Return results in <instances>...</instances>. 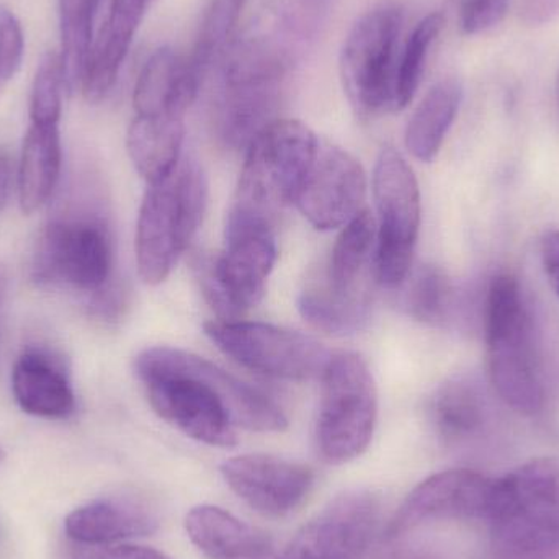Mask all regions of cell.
<instances>
[{"label": "cell", "instance_id": "1", "mask_svg": "<svg viewBox=\"0 0 559 559\" xmlns=\"http://www.w3.org/2000/svg\"><path fill=\"white\" fill-rule=\"evenodd\" d=\"M134 371L157 416L205 445L235 447L236 427L254 432L288 427V417L267 394L190 352L146 348Z\"/></svg>", "mask_w": 559, "mask_h": 559}, {"label": "cell", "instance_id": "2", "mask_svg": "<svg viewBox=\"0 0 559 559\" xmlns=\"http://www.w3.org/2000/svg\"><path fill=\"white\" fill-rule=\"evenodd\" d=\"M486 522L499 558L559 559V460H532L496 479Z\"/></svg>", "mask_w": 559, "mask_h": 559}, {"label": "cell", "instance_id": "3", "mask_svg": "<svg viewBox=\"0 0 559 559\" xmlns=\"http://www.w3.org/2000/svg\"><path fill=\"white\" fill-rule=\"evenodd\" d=\"M486 354L492 386L521 414L540 413L545 390L531 311L511 275L491 283L486 301Z\"/></svg>", "mask_w": 559, "mask_h": 559}, {"label": "cell", "instance_id": "4", "mask_svg": "<svg viewBox=\"0 0 559 559\" xmlns=\"http://www.w3.org/2000/svg\"><path fill=\"white\" fill-rule=\"evenodd\" d=\"M209 187L199 164L180 159L166 179L147 186L136 226V264L147 285L169 277L195 238L206 209Z\"/></svg>", "mask_w": 559, "mask_h": 559}, {"label": "cell", "instance_id": "5", "mask_svg": "<svg viewBox=\"0 0 559 559\" xmlns=\"http://www.w3.org/2000/svg\"><path fill=\"white\" fill-rule=\"evenodd\" d=\"M219 71L216 130L228 146L248 150L252 140L277 120L285 56L262 39L235 41L219 61Z\"/></svg>", "mask_w": 559, "mask_h": 559}, {"label": "cell", "instance_id": "6", "mask_svg": "<svg viewBox=\"0 0 559 559\" xmlns=\"http://www.w3.org/2000/svg\"><path fill=\"white\" fill-rule=\"evenodd\" d=\"M277 261L274 223L233 206L226 222L225 251L193 264L203 295L222 321H238L261 302Z\"/></svg>", "mask_w": 559, "mask_h": 559}, {"label": "cell", "instance_id": "7", "mask_svg": "<svg viewBox=\"0 0 559 559\" xmlns=\"http://www.w3.org/2000/svg\"><path fill=\"white\" fill-rule=\"evenodd\" d=\"M318 150V138L301 121H272L248 146L233 206L275 223L295 203Z\"/></svg>", "mask_w": 559, "mask_h": 559}, {"label": "cell", "instance_id": "8", "mask_svg": "<svg viewBox=\"0 0 559 559\" xmlns=\"http://www.w3.org/2000/svg\"><path fill=\"white\" fill-rule=\"evenodd\" d=\"M316 447L329 465L358 459L373 439L378 396L373 374L358 354H332L321 377Z\"/></svg>", "mask_w": 559, "mask_h": 559}, {"label": "cell", "instance_id": "9", "mask_svg": "<svg viewBox=\"0 0 559 559\" xmlns=\"http://www.w3.org/2000/svg\"><path fill=\"white\" fill-rule=\"evenodd\" d=\"M401 26L400 7L380 3L364 13L345 38L338 71L345 95L360 117L394 111Z\"/></svg>", "mask_w": 559, "mask_h": 559}, {"label": "cell", "instance_id": "10", "mask_svg": "<svg viewBox=\"0 0 559 559\" xmlns=\"http://www.w3.org/2000/svg\"><path fill=\"white\" fill-rule=\"evenodd\" d=\"M373 195L380 215L374 277L386 288L403 285L411 274L420 226V193L409 164L384 147L374 166Z\"/></svg>", "mask_w": 559, "mask_h": 559}, {"label": "cell", "instance_id": "11", "mask_svg": "<svg viewBox=\"0 0 559 559\" xmlns=\"http://www.w3.org/2000/svg\"><path fill=\"white\" fill-rule=\"evenodd\" d=\"M205 332L242 367L278 380H321L332 357L316 338L264 322L212 321Z\"/></svg>", "mask_w": 559, "mask_h": 559}, {"label": "cell", "instance_id": "12", "mask_svg": "<svg viewBox=\"0 0 559 559\" xmlns=\"http://www.w3.org/2000/svg\"><path fill=\"white\" fill-rule=\"evenodd\" d=\"M111 262L105 225L97 219H55L39 236L32 274L41 285H69L97 293L108 285Z\"/></svg>", "mask_w": 559, "mask_h": 559}, {"label": "cell", "instance_id": "13", "mask_svg": "<svg viewBox=\"0 0 559 559\" xmlns=\"http://www.w3.org/2000/svg\"><path fill=\"white\" fill-rule=\"evenodd\" d=\"M380 512L377 492H344L302 525L277 559H360L373 540Z\"/></svg>", "mask_w": 559, "mask_h": 559}, {"label": "cell", "instance_id": "14", "mask_svg": "<svg viewBox=\"0 0 559 559\" xmlns=\"http://www.w3.org/2000/svg\"><path fill=\"white\" fill-rule=\"evenodd\" d=\"M496 479L472 469L437 473L413 489L386 527L388 540L436 521H486Z\"/></svg>", "mask_w": 559, "mask_h": 559}, {"label": "cell", "instance_id": "15", "mask_svg": "<svg viewBox=\"0 0 559 559\" xmlns=\"http://www.w3.org/2000/svg\"><path fill=\"white\" fill-rule=\"evenodd\" d=\"M367 195L364 167L341 147L319 146L314 163L306 174L295 205L321 231L344 228L361 212Z\"/></svg>", "mask_w": 559, "mask_h": 559}, {"label": "cell", "instance_id": "16", "mask_svg": "<svg viewBox=\"0 0 559 559\" xmlns=\"http://www.w3.org/2000/svg\"><path fill=\"white\" fill-rule=\"evenodd\" d=\"M233 492L265 518H285L299 508L314 486V472L274 455H239L222 465Z\"/></svg>", "mask_w": 559, "mask_h": 559}, {"label": "cell", "instance_id": "17", "mask_svg": "<svg viewBox=\"0 0 559 559\" xmlns=\"http://www.w3.org/2000/svg\"><path fill=\"white\" fill-rule=\"evenodd\" d=\"M64 528L78 544L108 547L154 534L159 528V514L141 496H110L72 511Z\"/></svg>", "mask_w": 559, "mask_h": 559}, {"label": "cell", "instance_id": "18", "mask_svg": "<svg viewBox=\"0 0 559 559\" xmlns=\"http://www.w3.org/2000/svg\"><path fill=\"white\" fill-rule=\"evenodd\" d=\"M153 0H111L107 22L94 39L81 87L88 102L104 100L117 84L128 51L133 45Z\"/></svg>", "mask_w": 559, "mask_h": 559}, {"label": "cell", "instance_id": "19", "mask_svg": "<svg viewBox=\"0 0 559 559\" xmlns=\"http://www.w3.org/2000/svg\"><path fill=\"white\" fill-rule=\"evenodd\" d=\"M202 79L190 69L187 58L169 46L153 52L138 75L133 105L136 115L186 117L199 95Z\"/></svg>", "mask_w": 559, "mask_h": 559}, {"label": "cell", "instance_id": "20", "mask_svg": "<svg viewBox=\"0 0 559 559\" xmlns=\"http://www.w3.org/2000/svg\"><path fill=\"white\" fill-rule=\"evenodd\" d=\"M193 547L209 559H265L272 538L218 506H197L186 518Z\"/></svg>", "mask_w": 559, "mask_h": 559}, {"label": "cell", "instance_id": "21", "mask_svg": "<svg viewBox=\"0 0 559 559\" xmlns=\"http://www.w3.org/2000/svg\"><path fill=\"white\" fill-rule=\"evenodd\" d=\"M377 222L367 209L342 228L325 271L322 285L345 299L371 302L368 275L374 272Z\"/></svg>", "mask_w": 559, "mask_h": 559}, {"label": "cell", "instance_id": "22", "mask_svg": "<svg viewBox=\"0 0 559 559\" xmlns=\"http://www.w3.org/2000/svg\"><path fill=\"white\" fill-rule=\"evenodd\" d=\"M12 390L25 413L46 419H64L74 413L75 397L64 370L56 358L28 348L16 358Z\"/></svg>", "mask_w": 559, "mask_h": 559}, {"label": "cell", "instance_id": "23", "mask_svg": "<svg viewBox=\"0 0 559 559\" xmlns=\"http://www.w3.org/2000/svg\"><path fill=\"white\" fill-rule=\"evenodd\" d=\"M59 123H29L19 166V200L26 215L51 199L61 173Z\"/></svg>", "mask_w": 559, "mask_h": 559}, {"label": "cell", "instance_id": "24", "mask_svg": "<svg viewBox=\"0 0 559 559\" xmlns=\"http://www.w3.org/2000/svg\"><path fill=\"white\" fill-rule=\"evenodd\" d=\"M183 134V118L136 115L131 121L128 153L147 186L166 179L179 166Z\"/></svg>", "mask_w": 559, "mask_h": 559}, {"label": "cell", "instance_id": "25", "mask_svg": "<svg viewBox=\"0 0 559 559\" xmlns=\"http://www.w3.org/2000/svg\"><path fill=\"white\" fill-rule=\"evenodd\" d=\"M463 87L456 79L437 82L411 117L406 147L416 159H436L462 105Z\"/></svg>", "mask_w": 559, "mask_h": 559}, {"label": "cell", "instance_id": "26", "mask_svg": "<svg viewBox=\"0 0 559 559\" xmlns=\"http://www.w3.org/2000/svg\"><path fill=\"white\" fill-rule=\"evenodd\" d=\"M100 0H59L61 68L66 92L81 85L85 64L94 45V22Z\"/></svg>", "mask_w": 559, "mask_h": 559}, {"label": "cell", "instance_id": "27", "mask_svg": "<svg viewBox=\"0 0 559 559\" xmlns=\"http://www.w3.org/2000/svg\"><path fill=\"white\" fill-rule=\"evenodd\" d=\"M430 419L447 442H462L475 436L485 423L478 390L460 378L442 384L430 403Z\"/></svg>", "mask_w": 559, "mask_h": 559}, {"label": "cell", "instance_id": "28", "mask_svg": "<svg viewBox=\"0 0 559 559\" xmlns=\"http://www.w3.org/2000/svg\"><path fill=\"white\" fill-rule=\"evenodd\" d=\"M248 0H210L200 20L199 33L192 55L187 58L190 69L205 78L206 72L219 64L229 46L235 43V33Z\"/></svg>", "mask_w": 559, "mask_h": 559}, {"label": "cell", "instance_id": "29", "mask_svg": "<svg viewBox=\"0 0 559 559\" xmlns=\"http://www.w3.org/2000/svg\"><path fill=\"white\" fill-rule=\"evenodd\" d=\"M371 302L352 301L329 292L322 283H311L299 295L298 309L302 318L331 334H348L364 328L370 316Z\"/></svg>", "mask_w": 559, "mask_h": 559}, {"label": "cell", "instance_id": "30", "mask_svg": "<svg viewBox=\"0 0 559 559\" xmlns=\"http://www.w3.org/2000/svg\"><path fill=\"white\" fill-rule=\"evenodd\" d=\"M445 26V16L440 12L424 16L407 38L403 55L397 59L396 84H394V111L404 110L413 102L424 71L430 48Z\"/></svg>", "mask_w": 559, "mask_h": 559}, {"label": "cell", "instance_id": "31", "mask_svg": "<svg viewBox=\"0 0 559 559\" xmlns=\"http://www.w3.org/2000/svg\"><path fill=\"white\" fill-rule=\"evenodd\" d=\"M404 306L414 319L420 322L442 321L449 311L452 288L449 278L436 267H420L413 277H407Z\"/></svg>", "mask_w": 559, "mask_h": 559}, {"label": "cell", "instance_id": "32", "mask_svg": "<svg viewBox=\"0 0 559 559\" xmlns=\"http://www.w3.org/2000/svg\"><path fill=\"white\" fill-rule=\"evenodd\" d=\"M64 75L61 59L48 52L39 62L29 94V120L32 123H59L64 94Z\"/></svg>", "mask_w": 559, "mask_h": 559}, {"label": "cell", "instance_id": "33", "mask_svg": "<svg viewBox=\"0 0 559 559\" xmlns=\"http://www.w3.org/2000/svg\"><path fill=\"white\" fill-rule=\"evenodd\" d=\"M25 55V36L16 16L0 5V84L15 78Z\"/></svg>", "mask_w": 559, "mask_h": 559}, {"label": "cell", "instance_id": "34", "mask_svg": "<svg viewBox=\"0 0 559 559\" xmlns=\"http://www.w3.org/2000/svg\"><path fill=\"white\" fill-rule=\"evenodd\" d=\"M511 0H459L460 25L466 35L488 32L504 20Z\"/></svg>", "mask_w": 559, "mask_h": 559}, {"label": "cell", "instance_id": "35", "mask_svg": "<svg viewBox=\"0 0 559 559\" xmlns=\"http://www.w3.org/2000/svg\"><path fill=\"white\" fill-rule=\"evenodd\" d=\"M542 261L550 285L559 296V231L550 233L542 245Z\"/></svg>", "mask_w": 559, "mask_h": 559}, {"label": "cell", "instance_id": "36", "mask_svg": "<svg viewBox=\"0 0 559 559\" xmlns=\"http://www.w3.org/2000/svg\"><path fill=\"white\" fill-rule=\"evenodd\" d=\"M92 559H169L160 551L134 545H108Z\"/></svg>", "mask_w": 559, "mask_h": 559}, {"label": "cell", "instance_id": "37", "mask_svg": "<svg viewBox=\"0 0 559 559\" xmlns=\"http://www.w3.org/2000/svg\"><path fill=\"white\" fill-rule=\"evenodd\" d=\"M13 164L7 151L0 150V212L5 209L12 190Z\"/></svg>", "mask_w": 559, "mask_h": 559}, {"label": "cell", "instance_id": "38", "mask_svg": "<svg viewBox=\"0 0 559 559\" xmlns=\"http://www.w3.org/2000/svg\"><path fill=\"white\" fill-rule=\"evenodd\" d=\"M555 10H557V0H531L525 12L532 22H544Z\"/></svg>", "mask_w": 559, "mask_h": 559}, {"label": "cell", "instance_id": "39", "mask_svg": "<svg viewBox=\"0 0 559 559\" xmlns=\"http://www.w3.org/2000/svg\"><path fill=\"white\" fill-rule=\"evenodd\" d=\"M7 283L9 280H7L5 269L0 265V309H2L3 298H5Z\"/></svg>", "mask_w": 559, "mask_h": 559}, {"label": "cell", "instance_id": "40", "mask_svg": "<svg viewBox=\"0 0 559 559\" xmlns=\"http://www.w3.org/2000/svg\"><path fill=\"white\" fill-rule=\"evenodd\" d=\"M3 456H5V455H3V450H2V449H0V463H2V462H3Z\"/></svg>", "mask_w": 559, "mask_h": 559}]
</instances>
